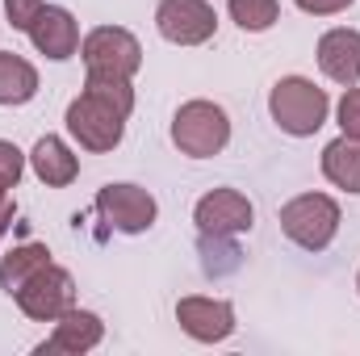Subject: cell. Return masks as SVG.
<instances>
[{"label":"cell","mask_w":360,"mask_h":356,"mask_svg":"<svg viewBox=\"0 0 360 356\" xmlns=\"http://www.w3.org/2000/svg\"><path fill=\"white\" fill-rule=\"evenodd\" d=\"M269 113L285 134L310 139V134L323 130V122H327V113H331V101H327V92L319 89L314 80H306V76H285V80H276L272 92H269Z\"/></svg>","instance_id":"1"},{"label":"cell","mask_w":360,"mask_h":356,"mask_svg":"<svg viewBox=\"0 0 360 356\" xmlns=\"http://www.w3.org/2000/svg\"><path fill=\"white\" fill-rule=\"evenodd\" d=\"M172 143L180 147V155L188 160H210L218 151H226L231 143V117L222 105L214 101H184L172 117Z\"/></svg>","instance_id":"2"},{"label":"cell","mask_w":360,"mask_h":356,"mask_svg":"<svg viewBox=\"0 0 360 356\" xmlns=\"http://www.w3.org/2000/svg\"><path fill=\"white\" fill-rule=\"evenodd\" d=\"M281 231L302 252H327L340 231V205L327 193H302L281 205Z\"/></svg>","instance_id":"3"},{"label":"cell","mask_w":360,"mask_h":356,"mask_svg":"<svg viewBox=\"0 0 360 356\" xmlns=\"http://www.w3.org/2000/svg\"><path fill=\"white\" fill-rule=\"evenodd\" d=\"M68 134L92 151V155H105V151H113L117 143H122V134H126V117L113 109V105H105L101 96H92V92H80L72 105H68Z\"/></svg>","instance_id":"4"},{"label":"cell","mask_w":360,"mask_h":356,"mask_svg":"<svg viewBox=\"0 0 360 356\" xmlns=\"http://www.w3.org/2000/svg\"><path fill=\"white\" fill-rule=\"evenodd\" d=\"M80 59H84V72L134 80V72L143 68V46L122 25H96L92 34H84V42H80Z\"/></svg>","instance_id":"5"},{"label":"cell","mask_w":360,"mask_h":356,"mask_svg":"<svg viewBox=\"0 0 360 356\" xmlns=\"http://www.w3.org/2000/svg\"><path fill=\"white\" fill-rule=\"evenodd\" d=\"M13 298H17V306H21L25 319H34V323H55L59 314H68V310L76 306V281H72L68 268L42 265Z\"/></svg>","instance_id":"6"},{"label":"cell","mask_w":360,"mask_h":356,"mask_svg":"<svg viewBox=\"0 0 360 356\" xmlns=\"http://www.w3.org/2000/svg\"><path fill=\"white\" fill-rule=\"evenodd\" d=\"M96 214H101L113 231H122V235H143V231L155 227L160 205H155V197H151L147 189L117 180V184H105V189L96 193Z\"/></svg>","instance_id":"7"},{"label":"cell","mask_w":360,"mask_h":356,"mask_svg":"<svg viewBox=\"0 0 360 356\" xmlns=\"http://www.w3.org/2000/svg\"><path fill=\"white\" fill-rule=\"evenodd\" d=\"M155 30L172 46H201L218 30V13L210 0H160Z\"/></svg>","instance_id":"8"},{"label":"cell","mask_w":360,"mask_h":356,"mask_svg":"<svg viewBox=\"0 0 360 356\" xmlns=\"http://www.w3.org/2000/svg\"><path fill=\"white\" fill-rule=\"evenodd\" d=\"M193 222L201 235H248L252 222H256V210L252 201L239 193V189H210L197 205H193Z\"/></svg>","instance_id":"9"},{"label":"cell","mask_w":360,"mask_h":356,"mask_svg":"<svg viewBox=\"0 0 360 356\" xmlns=\"http://www.w3.org/2000/svg\"><path fill=\"white\" fill-rule=\"evenodd\" d=\"M176 323L180 331L197 344H222L235 336V306L226 298H180L176 302Z\"/></svg>","instance_id":"10"},{"label":"cell","mask_w":360,"mask_h":356,"mask_svg":"<svg viewBox=\"0 0 360 356\" xmlns=\"http://www.w3.org/2000/svg\"><path fill=\"white\" fill-rule=\"evenodd\" d=\"M101 340H105V323H101V314L72 306L68 314H59V319H55V331H51V340H42V344H38V352H42V356H55V352L80 356V352H92Z\"/></svg>","instance_id":"11"},{"label":"cell","mask_w":360,"mask_h":356,"mask_svg":"<svg viewBox=\"0 0 360 356\" xmlns=\"http://www.w3.org/2000/svg\"><path fill=\"white\" fill-rule=\"evenodd\" d=\"M30 42L38 46V55L63 63V59H72V55L80 51V25H76V17H72L68 8L42 4V13H38L34 25H30Z\"/></svg>","instance_id":"12"},{"label":"cell","mask_w":360,"mask_h":356,"mask_svg":"<svg viewBox=\"0 0 360 356\" xmlns=\"http://www.w3.org/2000/svg\"><path fill=\"white\" fill-rule=\"evenodd\" d=\"M319 68L327 80L352 89L360 84V30H348V25H335L319 38Z\"/></svg>","instance_id":"13"},{"label":"cell","mask_w":360,"mask_h":356,"mask_svg":"<svg viewBox=\"0 0 360 356\" xmlns=\"http://www.w3.org/2000/svg\"><path fill=\"white\" fill-rule=\"evenodd\" d=\"M30 168L34 177L42 180L46 189H68L72 180L80 177V160L72 155V147L59 139V134H42L30 151Z\"/></svg>","instance_id":"14"},{"label":"cell","mask_w":360,"mask_h":356,"mask_svg":"<svg viewBox=\"0 0 360 356\" xmlns=\"http://www.w3.org/2000/svg\"><path fill=\"white\" fill-rule=\"evenodd\" d=\"M323 177L344 193H360V139H331L323 147Z\"/></svg>","instance_id":"15"},{"label":"cell","mask_w":360,"mask_h":356,"mask_svg":"<svg viewBox=\"0 0 360 356\" xmlns=\"http://www.w3.org/2000/svg\"><path fill=\"white\" fill-rule=\"evenodd\" d=\"M38 96V68L13 51H0V105H25Z\"/></svg>","instance_id":"16"},{"label":"cell","mask_w":360,"mask_h":356,"mask_svg":"<svg viewBox=\"0 0 360 356\" xmlns=\"http://www.w3.org/2000/svg\"><path fill=\"white\" fill-rule=\"evenodd\" d=\"M42 265H51V248L46 243H17L13 252L0 256V289L13 298Z\"/></svg>","instance_id":"17"},{"label":"cell","mask_w":360,"mask_h":356,"mask_svg":"<svg viewBox=\"0 0 360 356\" xmlns=\"http://www.w3.org/2000/svg\"><path fill=\"white\" fill-rule=\"evenodd\" d=\"M226 13L243 34H264L281 17V0H226Z\"/></svg>","instance_id":"18"},{"label":"cell","mask_w":360,"mask_h":356,"mask_svg":"<svg viewBox=\"0 0 360 356\" xmlns=\"http://www.w3.org/2000/svg\"><path fill=\"white\" fill-rule=\"evenodd\" d=\"M84 92L101 96L105 105H113L122 117H130V113H134V84H130L126 76H96V72H89Z\"/></svg>","instance_id":"19"},{"label":"cell","mask_w":360,"mask_h":356,"mask_svg":"<svg viewBox=\"0 0 360 356\" xmlns=\"http://www.w3.org/2000/svg\"><path fill=\"white\" fill-rule=\"evenodd\" d=\"M335 117H340V130L348 134V139H360V89H344L340 96V105H335Z\"/></svg>","instance_id":"20"},{"label":"cell","mask_w":360,"mask_h":356,"mask_svg":"<svg viewBox=\"0 0 360 356\" xmlns=\"http://www.w3.org/2000/svg\"><path fill=\"white\" fill-rule=\"evenodd\" d=\"M21 172H25V155L17 151V143L0 139V184H4V189H17Z\"/></svg>","instance_id":"21"},{"label":"cell","mask_w":360,"mask_h":356,"mask_svg":"<svg viewBox=\"0 0 360 356\" xmlns=\"http://www.w3.org/2000/svg\"><path fill=\"white\" fill-rule=\"evenodd\" d=\"M4 13H8V25H13V30L30 34L34 17L42 13V0H4Z\"/></svg>","instance_id":"22"},{"label":"cell","mask_w":360,"mask_h":356,"mask_svg":"<svg viewBox=\"0 0 360 356\" xmlns=\"http://www.w3.org/2000/svg\"><path fill=\"white\" fill-rule=\"evenodd\" d=\"M302 13H310V17H335V13H344V8H352L356 0H293Z\"/></svg>","instance_id":"23"},{"label":"cell","mask_w":360,"mask_h":356,"mask_svg":"<svg viewBox=\"0 0 360 356\" xmlns=\"http://www.w3.org/2000/svg\"><path fill=\"white\" fill-rule=\"evenodd\" d=\"M13 214H17V205L4 201V205H0V239H4V231H8V222H13Z\"/></svg>","instance_id":"24"},{"label":"cell","mask_w":360,"mask_h":356,"mask_svg":"<svg viewBox=\"0 0 360 356\" xmlns=\"http://www.w3.org/2000/svg\"><path fill=\"white\" fill-rule=\"evenodd\" d=\"M4 193H8V189H4V184H0V205H4V201H8V197H4Z\"/></svg>","instance_id":"25"},{"label":"cell","mask_w":360,"mask_h":356,"mask_svg":"<svg viewBox=\"0 0 360 356\" xmlns=\"http://www.w3.org/2000/svg\"><path fill=\"white\" fill-rule=\"evenodd\" d=\"M356 289H360V272H356Z\"/></svg>","instance_id":"26"}]
</instances>
